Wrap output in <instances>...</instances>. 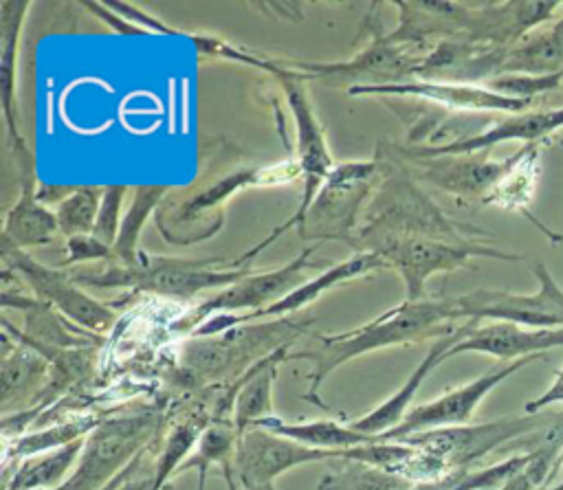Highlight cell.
Masks as SVG:
<instances>
[{"label": "cell", "instance_id": "cell-41", "mask_svg": "<svg viewBox=\"0 0 563 490\" xmlns=\"http://www.w3.org/2000/svg\"><path fill=\"white\" fill-rule=\"evenodd\" d=\"M42 490H68V481L64 486H57V488H42Z\"/></svg>", "mask_w": 563, "mask_h": 490}, {"label": "cell", "instance_id": "cell-14", "mask_svg": "<svg viewBox=\"0 0 563 490\" xmlns=\"http://www.w3.org/2000/svg\"><path fill=\"white\" fill-rule=\"evenodd\" d=\"M539 356H528V358L506 363V365L490 369L488 374H484L462 387H455V389L442 393L440 398H435L431 402L413 407L396 428L378 435V439L380 442H398L413 433L468 424L473 417V411L477 409V404L484 400V396L488 391H493L499 382H504L508 376H512L515 371H519L521 367L530 365Z\"/></svg>", "mask_w": 563, "mask_h": 490}, {"label": "cell", "instance_id": "cell-33", "mask_svg": "<svg viewBox=\"0 0 563 490\" xmlns=\"http://www.w3.org/2000/svg\"><path fill=\"white\" fill-rule=\"evenodd\" d=\"M101 420L103 417H97V415H84V417L66 420V422L26 433V435L18 437L11 446H7V461L11 457L22 461L26 457H33V455H40V453H46V450H55V448H62L70 442H77V439L86 437L90 431H95Z\"/></svg>", "mask_w": 563, "mask_h": 490}, {"label": "cell", "instance_id": "cell-42", "mask_svg": "<svg viewBox=\"0 0 563 490\" xmlns=\"http://www.w3.org/2000/svg\"><path fill=\"white\" fill-rule=\"evenodd\" d=\"M457 481H460V479H457ZM453 488H455V486H453ZM453 488H451V490H453Z\"/></svg>", "mask_w": 563, "mask_h": 490}, {"label": "cell", "instance_id": "cell-31", "mask_svg": "<svg viewBox=\"0 0 563 490\" xmlns=\"http://www.w3.org/2000/svg\"><path fill=\"white\" fill-rule=\"evenodd\" d=\"M167 193H169L167 187H136L132 191L130 204L121 218L119 235L114 242V264L136 266L141 261V255H143L139 250L141 231L150 220V215L158 211Z\"/></svg>", "mask_w": 563, "mask_h": 490}, {"label": "cell", "instance_id": "cell-39", "mask_svg": "<svg viewBox=\"0 0 563 490\" xmlns=\"http://www.w3.org/2000/svg\"><path fill=\"white\" fill-rule=\"evenodd\" d=\"M462 475H453V477H449V479H444V481H440V483H424V486H413L411 490H451L455 483H457V479H460ZM266 490H275V488H266Z\"/></svg>", "mask_w": 563, "mask_h": 490}, {"label": "cell", "instance_id": "cell-8", "mask_svg": "<svg viewBox=\"0 0 563 490\" xmlns=\"http://www.w3.org/2000/svg\"><path fill=\"white\" fill-rule=\"evenodd\" d=\"M367 253L380 255L389 268L398 270L405 283V301L427 299V281L435 272H451L471 266L473 257L519 261L521 255L490 244H453L431 237H391L374 244Z\"/></svg>", "mask_w": 563, "mask_h": 490}, {"label": "cell", "instance_id": "cell-30", "mask_svg": "<svg viewBox=\"0 0 563 490\" xmlns=\"http://www.w3.org/2000/svg\"><path fill=\"white\" fill-rule=\"evenodd\" d=\"M539 160L541 149L537 145H526L517 154H512L510 167L488 191L482 204H493L508 211H526L539 182Z\"/></svg>", "mask_w": 563, "mask_h": 490}, {"label": "cell", "instance_id": "cell-34", "mask_svg": "<svg viewBox=\"0 0 563 490\" xmlns=\"http://www.w3.org/2000/svg\"><path fill=\"white\" fill-rule=\"evenodd\" d=\"M103 189L75 187L53 211L59 224V233L68 240L75 235H90L99 215Z\"/></svg>", "mask_w": 563, "mask_h": 490}, {"label": "cell", "instance_id": "cell-5", "mask_svg": "<svg viewBox=\"0 0 563 490\" xmlns=\"http://www.w3.org/2000/svg\"><path fill=\"white\" fill-rule=\"evenodd\" d=\"M264 73L273 75L284 94H286V103L290 108V114L295 119V130H297V160L301 165V196L297 202L295 213L279 226H275L262 242H257L251 250H246L244 255L235 257L231 261V268H249V261L262 253L264 248H268L282 233H286L288 229H297V224L301 222L303 213L308 211L310 202L314 200L317 191L321 189L323 180L328 178V174L334 169V160L332 154L328 149L323 130L319 125V119L312 110L310 103V94L306 88V81H310L303 73L295 70L288 59H275V57H266L264 62Z\"/></svg>", "mask_w": 563, "mask_h": 490}, {"label": "cell", "instance_id": "cell-7", "mask_svg": "<svg viewBox=\"0 0 563 490\" xmlns=\"http://www.w3.org/2000/svg\"><path fill=\"white\" fill-rule=\"evenodd\" d=\"M161 431V413L143 409L139 413L103 417L95 431L86 435L84 450L68 490H101L130 461L147 448Z\"/></svg>", "mask_w": 563, "mask_h": 490}, {"label": "cell", "instance_id": "cell-10", "mask_svg": "<svg viewBox=\"0 0 563 490\" xmlns=\"http://www.w3.org/2000/svg\"><path fill=\"white\" fill-rule=\"evenodd\" d=\"M532 272L539 279V290L532 294L477 288L455 297L460 319L508 321L534 330L563 327V288L554 281L545 264L537 261Z\"/></svg>", "mask_w": 563, "mask_h": 490}, {"label": "cell", "instance_id": "cell-27", "mask_svg": "<svg viewBox=\"0 0 563 490\" xmlns=\"http://www.w3.org/2000/svg\"><path fill=\"white\" fill-rule=\"evenodd\" d=\"M86 437L70 442L62 448L46 450L33 457L22 459L13 475L4 479V490H42V488H57L64 486L75 472Z\"/></svg>", "mask_w": 563, "mask_h": 490}, {"label": "cell", "instance_id": "cell-1", "mask_svg": "<svg viewBox=\"0 0 563 490\" xmlns=\"http://www.w3.org/2000/svg\"><path fill=\"white\" fill-rule=\"evenodd\" d=\"M455 321H460L455 297L402 301L352 332L314 334V345L310 349L288 352V358L312 363V371L306 376L308 391L303 398L321 409H328L319 398V389L336 367L380 347L440 338L460 327Z\"/></svg>", "mask_w": 563, "mask_h": 490}, {"label": "cell", "instance_id": "cell-3", "mask_svg": "<svg viewBox=\"0 0 563 490\" xmlns=\"http://www.w3.org/2000/svg\"><path fill=\"white\" fill-rule=\"evenodd\" d=\"M301 180L297 158L277 160L260 167H233L213 178H200L178 200H163L156 211V231L176 246L194 244V229H200L202 240L216 235L224 222V202L246 187H279Z\"/></svg>", "mask_w": 563, "mask_h": 490}, {"label": "cell", "instance_id": "cell-29", "mask_svg": "<svg viewBox=\"0 0 563 490\" xmlns=\"http://www.w3.org/2000/svg\"><path fill=\"white\" fill-rule=\"evenodd\" d=\"M238 428L233 422H222V417H216L205 431L200 433L196 442V450L187 455V459L178 466L176 472H185L189 468H198V490H205V479L209 466H220L224 472V479L229 483V490H238L235 481V446H238Z\"/></svg>", "mask_w": 563, "mask_h": 490}, {"label": "cell", "instance_id": "cell-18", "mask_svg": "<svg viewBox=\"0 0 563 490\" xmlns=\"http://www.w3.org/2000/svg\"><path fill=\"white\" fill-rule=\"evenodd\" d=\"M380 268H389L387 261L380 255H376V253H354L352 257H347V259L330 266L328 270L319 272L317 277L303 281L299 288H295L292 292H288L286 297H282L279 301H275L273 305H268L264 310H257V312H251V314H244V312L242 314H218V316L207 319L202 325L196 327L194 336L205 338L209 334L229 332L238 325H246V323L257 321V319H275V316L297 312V310L310 305L312 301H317L330 288H336V286L347 283L352 279H361L363 275H369V272L380 270Z\"/></svg>", "mask_w": 563, "mask_h": 490}, {"label": "cell", "instance_id": "cell-21", "mask_svg": "<svg viewBox=\"0 0 563 490\" xmlns=\"http://www.w3.org/2000/svg\"><path fill=\"white\" fill-rule=\"evenodd\" d=\"M563 127V108L556 110H539V112H519L508 114L493 123L486 130H479L473 136L462 141L440 145V147H409V145H394L398 154L405 156H449V154H482L499 143L508 141H541Z\"/></svg>", "mask_w": 563, "mask_h": 490}, {"label": "cell", "instance_id": "cell-20", "mask_svg": "<svg viewBox=\"0 0 563 490\" xmlns=\"http://www.w3.org/2000/svg\"><path fill=\"white\" fill-rule=\"evenodd\" d=\"M2 308H18L24 314V330L18 332L7 319H2V327L13 341L24 343L40 354H51L57 349H77L88 347L90 343H101V336L70 323L48 303L20 294V292H2Z\"/></svg>", "mask_w": 563, "mask_h": 490}, {"label": "cell", "instance_id": "cell-13", "mask_svg": "<svg viewBox=\"0 0 563 490\" xmlns=\"http://www.w3.org/2000/svg\"><path fill=\"white\" fill-rule=\"evenodd\" d=\"M343 457L345 450L310 448L266 428L251 426L238 435L235 481L242 490H266L273 488V481L290 468Z\"/></svg>", "mask_w": 563, "mask_h": 490}, {"label": "cell", "instance_id": "cell-32", "mask_svg": "<svg viewBox=\"0 0 563 490\" xmlns=\"http://www.w3.org/2000/svg\"><path fill=\"white\" fill-rule=\"evenodd\" d=\"M413 483L356 459H332L317 490H411Z\"/></svg>", "mask_w": 563, "mask_h": 490}, {"label": "cell", "instance_id": "cell-35", "mask_svg": "<svg viewBox=\"0 0 563 490\" xmlns=\"http://www.w3.org/2000/svg\"><path fill=\"white\" fill-rule=\"evenodd\" d=\"M123 200H125V187H121V185L106 187L103 196H101V207H99V215L95 222V231H92L95 237H99L101 242H106L112 248H114L121 218H123L121 215Z\"/></svg>", "mask_w": 563, "mask_h": 490}, {"label": "cell", "instance_id": "cell-37", "mask_svg": "<svg viewBox=\"0 0 563 490\" xmlns=\"http://www.w3.org/2000/svg\"><path fill=\"white\" fill-rule=\"evenodd\" d=\"M84 7L88 11H92L101 22H106L112 31L117 33H123V35H150L145 29H141L139 24L121 18L119 13H114L108 4H101V2H84Z\"/></svg>", "mask_w": 563, "mask_h": 490}, {"label": "cell", "instance_id": "cell-12", "mask_svg": "<svg viewBox=\"0 0 563 490\" xmlns=\"http://www.w3.org/2000/svg\"><path fill=\"white\" fill-rule=\"evenodd\" d=\"M422 57L402 46H394L385 40L380 31H374V37L365 48L354 57L343 62H295L288 64L303 73L308 79H319L328 86H383V83H402L416 79V68Z\"/></svg>", "mask_w": 563, "mask_h": 490}, {"label": "cell", "instance_id": "cell-38", "mask_svg": "<svg viewBox=\"0 0 563 490\" xmlns=\"http://www.w3.org/2000/svg\"><path fill=\"white\" fill-rule=\"evenodd\" d=\"M554 400H563V371H561V376H559V380L539 398V400H534V402H528L526 404V411L528 413H534V411H539V409H543V407H548L550 402H554Z\"/></svg>", "mask_w": 563, "mask_h": 490}, {"label": "cell", "instance_id": "cell-9", "mask_svg": "<svg viewBox=\"0 0 563 490\" xmlns=\"http://www.w3.org/2000/svg\"><path fill=\"white\" fill-rule=\"evenodd\" d=\"M2 253V270H9L18 275L26 288L35 294V299L48 303L53 310H57L62 316H66L70 323L101 336L117 323V312L90 297L75 279L70 277V270L62 268H48L33 259L26 250L0 244Z\"/></svg>", "mask_w": 563, "mask_h": 490}, {"label": "cell", "instance_id": "cell-23", "mask_svg": "<svg viewBox=\"0 0 563 490\" xmlns=\"http://www.w3.org/2000/svg\"><path fill=\"white\" fill-rule=\"evenodd\" d=\"M475 323H477V321H466V323H462L457 330H453L451 334H444V336L435 338L433 345L429 347V352L424 354V358H422V360L418 363V367L409 374V378H407L385 402H380V404H378L376 409H372L369 413H365V415L356 417L354 422H350V426L356 428V431H361V433H365V435H374V437H378V435H383V433L396 428V426L405 420V415L411 411L409 404H411L416 391L420 389V385L424 382V378H427L442 360L449 358V349H451Z\"/></svg>", "mask_w": 563, "mask_h": 490}, {"label": "cell", "instance_id": "cell-28", "mask_svg": "<svg viewBox=\"0 0 563 490\" xmlns=\"http://www.w3.org/2000/svg\"><path fill=\"white\" fill-rule=\"evenodd\" d=\"M275 435L295 439L303 446L319 448V450H347L354 446L378 442L374 435H365L350 424H341L336 420H312V422H286L277 415L266 417L257 424Z\"/></svg>", "mask_w": 563, "mask_h": 490}, {"label": "cell", "instance_id": "cell-11", "mask_svg": "<svg viewBox=\"0 0 563 490\" xmlns=\"http://www.w3.org/2000/svg\"><path fill=\"white\" fill-rule=\"evenodd\" d=\"M317 246L319 244L306 246L297 257H292L288 264L279 268H271L264 272H249L240 281L218 290V294L200 303L194 310V314L187 316L189 330H194V325L196 327L202 325L207 319H211V314H242V310H246L244 314H251L273 305L275 301H279L282 297H286L288 292H292L303 283L301 281L303 270L323 266L321 259L312 257Z\"/></svg>", "mask_w": 563, "mask_h": 490}, {"label": "cell", "instance_id": "cell-15", "mask_svg": "<svg viewBox=\"0 0 563 490\" xmlns=\"http://www.w3.org/2000/svg\"><path fill=\"white\" fill-rule=\"evenodd\" d=\"M29 0H2L0 2V108L7 130V141L15 163V176L20 187H37L35 156L26 145L18 127V40L26 18Z\"/></svg>", "mask_w": 563, "mask_h": 490}, {"label": "cell", "instance_id": "cell-26", "mask_svg": "<svg viewBox=\"0 0 563 490\" xmlns=\"http://www.w3.org/2000/svg\"><path fill=\"white\" fill-rule=\"evenodd\" d=\"M37 187H20L18 200L7 209L2 222V244L15 248L46 246L59 233L55 211L35 196Z\"/></svg>", "mask_w": 563, "mask_h": 490}, {"label": "cell", "instance_id": "cell-17", "mask_svg": "<svg viewBox=\"0 0 563 490\" xmlns=\"http://www.w3.org/2000/svg\"><path fill=\"white\" fill-rule=\"evenodd\" d=\"M409 169L418 182L433 185L460 200H484L497 180L506 174L512 156L493 160L484 154H449V156H405L387 145Z\"/></svg>", "mask_w": 563, "mask_h": 490}, {"label": "cell", "instance_id": "cell-19", "mask_svg": "<svg viewBox=\"0 0 563 490\" xmlns=\"http://www.w3.org/2000/svg\"><path fill=\"white\" fill-rule=\"evenodd\" d=\"M352 97H416L435 105H442L453 112H506L519 114L530 108L528 99H512L490 90L488 86L477 83H457V81H424L411 79L402 83H383V86H352L347 88Z\"/></svg>", "mask_w": 563, "mask_h": 490}, {"label": "cell", "instance_id": "cell-4", "mask_svg": "<svg viewBox=\"0 0 563 490\" xmlns=\"http://www.w3.org/2000/svg\"><path fill=\"white\" fill-rule=\"evenodd\" d=\"M249 268H231L222 257H158L141 255L136 266L112 264L103 270H70V277L81 288H130L169 297H191L202 290H222L242 277Z\"/></svg>", "mask_w": 563, "mask_h": 490}, {"label": "cell", "instance_id": "cell-40", "mask_svg": "<svg viewBox=\"0 0 563 490\" xmlns=\"http://www.w3.org/2000/svg\"><path fill=\"white\" fill-rule=\"evenodd\" d=\"M167 481H169V475H167V472H163V470H156V483H154V488H152V490H163Z\"/></svg>", "mask_w": 563, "mask_h": 490}, {"label": "cell", "instance_id": "cell-6", "mask_svg": "<svg viewBox=\"0 0 563 490\" xmlns=\"http://www.w3.org/2000/svg\"><path fill=\"white\" fill-rule=\"evenodd\" d=\"M378 160L336 163L323 180L301 222L297 235L303 242H343L354 248L363 209L378 182Z\"/></svg>", "mask_w": 563, "mask_h": 490}, {"label": "cell", "instance_id": "cell-2", "mask_svg": "<svg viewBox=\"0 0 563 490\" xmlns=\"http://www.w3.org/2000/svg\"><path fill=\"white\" fill-rule=\"evenodd\" d=\"M378 182L367 200L358 233L356 253H367L374 244L391 237H431L453 244H482L477 237L488 235L479 229L453 222L433 198L420 189L405 163L387 147L378 152Z\"/></svg>", "mask_w": 563, "mask_h": 490}, {"label": "cell", "instance_id": "cell-22", "mask_svg": "<svg viewBox=\"0 0 563 490\" xmlns=\"http://www.w3.org/2000/svg\"><path fill=\"white\" fill-rule=\"evenodd\" d=\"M563 347V327L534 330L508 321H490L486 325H473L451 349L449 358L455 354H486L499 360H519L528 356H539V352Z\"/></svg>", "mask_w": 563, "mask_h": 490}, {"label": "cell", "instance_id": "cell-16", "mask_svg": "<svg viewBox=\"0 0 563 490\" xmlns=\"http://www.w3.org/2000/svg\"><path fill=\"white\" fill-rule=\"evenodd\" d=\"M541 420L537 415H532V417L497 420V422H486V424H464V426H449V428L413 433L398 442L429 453L431 457L442 461L444 468L453 475L455 470H462L471 461H475L482 455H486L488 450L497 448L501 442L530 431Z\"/></svg>", "mask_w": 563, "mask_h": 490}, {"label": "cell", "instance_id": "cell-36", "mask_svg": "<svg viewBox=\"0 0 563 490\" xmlns=\"http://www.w3.org/2000/svg\"><path fill=\"white\" fill-rule=\"evenodd\" d=\"M81 261H114V248L90 235H75L66 240V255L62 266L81 264Z\"/></svg>", "mask_w": 563, "mask_h": 490}, {"label": "cell", "instance_id": "cell-25", "mask_svg": "<svg viewBox=\"0 0 563 490\" xmlns=\"http://www.w3.org/2000/svg\"><path fill=\"white\" fill-rule=\"evenodd\" d=\"M4 341V338H2ZM51 376V360L37 349L18 343L9 347L4 341L2 354V374H0V396L2 411L7 413L18 400H35L46 387Z\"/></svg>", "mask_w": 563, "mask_h": 490}, {"label": "cell", "instance_id": "cell-24", "mask_svg": "<svg viewBox=\"0 0 563 490\" xmlns=\"http://www.w3.org/2000/svg\"><path fill=\"white\" fill-rule=\"evenodd\" d=\"M288 358V347H279L262 356L253 367L246 369L242 380L231 389V422L238 433H244L251 426H257L262 420L273 417V382L277 367Z\"/></svg>", "mask_w": 563, "mask_h": 490}]
</instances>
